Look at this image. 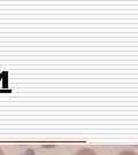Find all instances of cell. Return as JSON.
<instances>
[{"instance_id": "6da1fadb", "label": "cell", "mask_w": 138, "mask_h": 155, "mask_svg": "<svg viewBox=\"0 0 138 155\" xmlns=\"http://www.w3.org/2000/svg\"><path fill=\"white\" fill-rule=\"evenodd\" d=\"M74 155H98L96 153V150L90 148V147H84V148H81L78 150Z\"/></svg>"}, {"instance_id": "7a4b0ae2", "label": "cell", "mask_w": 138, "mask_h": 155, "mask_svg": "<svg viewBox=\"0 0 138 155\" xmlns=\"http://www.w3.org/2000/svg\"><path fill=\"white\" fill-rule=\"evenodd\" d=\"M117 155H137V153L135 152V150H124L120 152Z\"/></svg>"}, {"instance_id": "3957f363", "label": "cell", "mask_w": 138, "mask_h": 155, "mask_svg": "<svg viewBox=\"0 0 138 155\" xmlns=\"http://www.w3.org/2000/svg\"><path fill=\"white\" fill-rule=\"evenodd\" d=\"M0 155H6V154H5V152H4V150H1V148H0Z\"/></svg>"}]
</instances>
